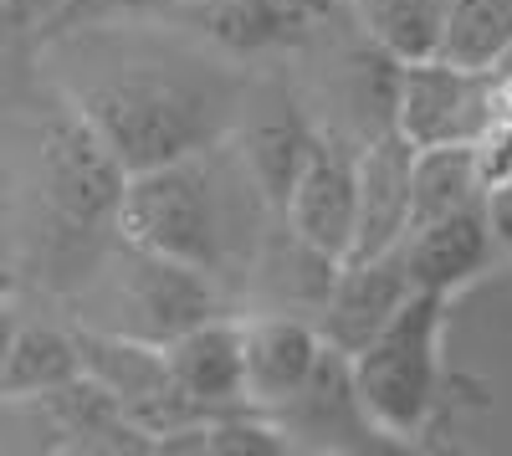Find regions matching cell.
<instances>
[{"instance_id": "obj_1", "label": "cell", "mask_w": 512, "mask_h": 456, "mask_svg": "<svg viewBox=\"0 0 512 456\" xmlns=\"http://www.w3.org/2000/svg\"><path fill=\"white\" fill-rule=\"evenodd\" d=\"M272 205L251 180L236 139L128 175L118 236L144 252L175 257L205 277H251L272 231Z\"/></svg>"}, {"instance_id": "obj_2", "label": "cell", "mask_w": 512, "mask_h": 456, "mask_svg": "<svg viewBox=\"0 0 512 456\" xmlns=\"http://www.w3.org/2000/svg\"><path fill=\"white\" fill-rule=\"evenodd\" d=\"M77 113L98 129L128 175L231 139L241 88L195 57H128L77 93Z\"/></svg>"}, {"instance_id": "obj_3", "label": "cell", "mask_w": 512, "mask_h": 456, "mask_svg": "<svg viewBox=\"0 0 512 456\" xmlns=\"http://www.w3.org/2000/svg\"><path fill=\"white\" fill-rule=\"evenodd\" d=\"M36 180H41V211H47L52 267L62 277L67 272L93 277V267H103L108 246L118 241V205L128 170L98 139L93 123L72 108L41 129Z\"/></svg>"}, {"instance_id": "obj_4", "label": "cell", "mask_w": 512, "mask_h": 456, "mask_svg": "<svg viewBox=\"0 0 512 456\" xmlns=\"http://www.w3.org/2000/svg\"><path fill=\"white\" fill-rule=\"evenodd\" d=\"M446 308H451V298L415 287L405 308L349 359L354 390L384 441H415L436 421Z\"/></svg>"}, {"instance_id": "obj_5", "label": "cell", "mask_w": 512, "mask_h": 456, "mask_svg": "<svg viewBox=\"0 0 512 456\" xmlns=\"http://www.w3.org/2000/svg\"><path fill=\"white\" fill-rule=\"evenodd\" d=\"M108 282V313L98 328L108 334H128L144 344H169L180 339L185 328L221 318V287L216 277H205L175 257L144 252V246L118 236V257L93 272Z\"/></svg>"}, {"instance_id": "obj_6", "label": "cell", "mask_w": 512, "mask_h": 456, "mask_svg": "<svg viewBox=\"0 0 512 456\" xmlns=\"http://www.w3.org/2000/svg\"><path fill=\"white\" fill-rule=\"evenodd\" d=\"M72 334H77V354H82V375H93L123 405V416L154 441V451H159L164 436L205 421L200 405L175 385V375H169L164 344L108 334V328H72Z\"/></svg>"}, {"instance_id": "obj_7", "label": "cell", "mask_w": 512, "mask_h": 456, "mask_svg": "<svg viewBox=\"0 0 512 456\" xmlns=\"http://www.w3.org/2000/svg\"><path fill=\"white\" fill-rule=\"evenodd\" d=\"M497 113V72L492 67H461L446 57L400 62V98H395V129L415 144H472Z\"/></svg>"}, {"instance_id": "obj_8", "label": "cell", "mask_w": 512, "mask_h": 456, "mask_svg": "<svg viewBox=\"0 0 512 456\" xmlns=\"http://www.w3.org/2000/svg\"><path fill=\"white\" fill-rule=\"evenodd\" d=\"M282 221L323 257L344 262L359 226V144L338 129H323L313 159L282 200Z\"/></svg>"}, {"instance_id": "obj_9", "label": "cell", "mask_w": 512, "mask_h": 456, "mask_svg": "<svg viewBox=\"0 0 512 456\" xmlns=\"http://www.w3.org/2000/svg\"><path fill=\"white\" fill-rule=\"evenodd\" d=\"M272 426L287 436V446H313V451H369L379 446V426L369 421V410L354 390L349 354H338L323 344L313 375L303 390H292L287 400L267 405Z\"/></svg>"}, {"instance_id": "obj_10", "label": "cell", "mask_w": 512, "mask_h": 456, "mask_svg": "<svg viewBox=\"0 0 512 456\" xmlns=\"http://www.w3.org/2000/svg\"><path fill=\"white\" fill-rule=\"evenodd\" d=\"M415 293V282H410V267H405V252L400 246H390V252H379V257H359V262H344L328 287V298L318 308V339L338 354H359L384 323H390L405 298Z\"/></svg>"}, {"instance_id": "obj_11", "label": "cell", "mask_w": 512, "mask_h": 456, "mask_svg": "<svg viewBox=\"0 0 512 456\" xmlns=\"http://www.w3.org/2000/svg\"><path fill=\"white\" fill-rule=\"evenodd\" d=\"M231 139L246 159L251 180L262 185L267 205L282 216V200L297 185V175H303V164L313 159V149L323 139V123H313L303 113V103L277 88L262 103H241V118H236Z\"/></svg>"}, {"instance_id": "obj_12", "label": "cell", "mask_w": 512, "mask_h": 456, "mask_svg": "<svg viewBox=\"0 0 512 456\" xmlns=\"http://www.w3.org/2000/svg\"><path fill=\"white\" fill-rule=\"evenodd\" d=\"M405 252V267H410V282L420 293H441V298H456L466 282H477L482 272H492V262L502 257V246L492 236V221H487V200H472L451 216H436L415 231H405L400 241Z\"/></svg>"}, {"instance_id": "obj_13", "label": "cell", "mask_w": 512, "mask_h": 456, "mask_svg": "<svg viewBox=\"0 0 512 456\" xmlns=\"http://www.w3.org/2000/svg\"><path fill=\"white\" fill-rule=\"evenodd\" d=\"M410 164L415 144L400 129H384L369 144H359V226L344 262L379 257L405 241L410 231Z\"/></svg>"}, {"instance_id": "obj_14", "label": "cell", "mask_w": 512, "mask_h": 456, "mask_svg": "<svg viewBox=\"0 0 512 456\" xmlns=\"http://www.w3.org/2000/svg\"><path fill=\"white\" fill-rule=\"evenodd\" d=\"M169 375L175 385L200 405L205 421L226 416V410L251 405L246 395V354H241V323L236 318H205L195 328H185L180 339L164 344Z\"/></svg>"}, {"instance_id": "obj_15", "label": "cell", "mask_w": 512, "mask_h": 456, "mask_svg": "<svg viewBox=\"0 0 512 456\" xmlns=\"http://www.w3.org/2000/svg\"><path fill=\"white\" fill-rule=\"evenodd\" d=\"M241 354H246V395L251 405H277L292 390H303V380L313 375V364L323 354L318 323L303 313H256L241 318Z\"/></svg>"}, {"instance_id": "obj_16", "label": "cell", "mask_w": 512, "mask_h": 456, "mask_svg": "<svg viewBox=\"0 0 512 456\" xmlns=\"http://www.w3.org/2000/svg\"><path fill=\"white\" fill-rule=\"evenodd\" d=\"M180 6L190 26H200L216 47L236 57L297 47V41L313 36V26L328 21L308 6H297V0H180Z\"/></svg>"}, {"instance_id": "obj_17", "label": "cell", "mask_w": 512, "mask_h": 456, "mask_svg": "<svg viewBox=\"0 0 512 456\" xmlns=\"http://www.w3.org/2000/svg\"><path fill=\"white\" fill-rule=\"evenodd\" d=\"M328 98L344 118V129L354 144H369L374 134L395 129V98H400V62L379 47L374 36H364L359 47H344L333 57L328 72Z\"/></svg>"}, {"instance_id": "obj_18", "label": "cell", "mask_w": 512, "mask_h": 456, "mask_svg": "<svg viewBox=\"0 0 512 456\" xmlns=\"http://www.w3.org/2000/svg\"><path fill=\"white\" fill-rule=\"evenodd\" d=\"M482 195H487V185L477 175L472 144L415 149V164H410V231L436 221V216H451V211H461V205H472Z\"/></svg>"}, {"instance_id": "obj_19", "label": "cell", "mask_w": 512, "mask_h": 456, "mask_svg": "<svg viewBox=\"0 0 512 456\" xmlns=\"http://www.w3.org/2000/svg\"><path fill=\"white\" fill-rule=\"evenodd\" d=\"M82 375V354H77V334L52 323H21L11 354L0 364V400L16 395H41L52 385H67Z\"/></svg>"}, {"instance_id": "obj_20", "label": "cell", "mask_w": 512, "mask_h": 456, "mask_svg": "<svg viewBox=\"0 0 512 456\" xmlns=\"http://www.w3.org/2000/svg\"><path fill=\"white\" fill-rule=\"evenodd\" d=\"M359 31L374 36L395 62H420L441 52L451 0H349Z\"/></svg>"}, {"instance_id": "obj_21", "label": "cell", "mask_w": 512, "mask_h": 456, "mask_svg": "<svg viewBox=\"0 0 512 456\" xmlns=\"http://www.w3.org/2000/svg\"><path fill=\"white\" fill-rule=\"evenodd\" d=\"M507 47H512V0H451L436 57L461 67H497Z\"/></svg>"}, {"instance_id": "obj_22", "label": "cell", "mask_w": 512, "mask_h": 456, "mask_svg": "<svg viewBox=\"0 0 512 456\" xmlns=\"http://www.w3.org/2000/svg\"><path fill=\"white\" fill-rule=\"evenodd\" d=\"M67 0H0V36H41Z\"/></svg>"}, {"instance_id": "obj_23", "label": "cell", "mask_w": 512, "mask_h": 456, "mask_svg": "<svg viewBox=\"0 0 512 456\" xmlns=\"http://www.w3.org/2000/svg\"><path fill=\"white\" fill-rule=\"evenodd\" d=\"M482 200H487V221H492L497 246H502V252H512V175L497 180V185H487Z\"/></svg>"}, {"instance_id": "obj_24", "label": "cell", "mask_w": 512, "mask_h": 456, "mask_svg": "<svg viewBox=\"0 0 512 456\" xmlns=\"http://www.w3.org/2000/svg\"><path fill=\"white\" fill-rule=\"evenodd\" d=\"M16 328H21V313H16L11 303H0V364H6V354H11V339H16Z\"/></svg>"}, {"instance_id": "obj_25", "label": "cell", "mask_w": 512, "mask_h": 456, "mask_svg": "<svg viewBox=\"0 0 512 456\" xmlns=\"http://www.w3.org/2000/svg\"><path fill=\"white\" fill-rule=\"evenodd\" d=\"M492 72H497V77H502V82H512V47H507V52H502V57H497V67H492Z\"/></svg>"}, {"instance_id": "obj_26", "label": "cell", "mask_w": 512, "mask_h": 456, "mask_svg": "<svg viewBox=\"0 0 512 456\" xmlns=\"http://www.w3.org/2000/svg\"><path fill=\"white\" fill-rule=\"evenodd\" d=\"M338 6H349V0H338Z\"/></svg>"}]
</instances>
